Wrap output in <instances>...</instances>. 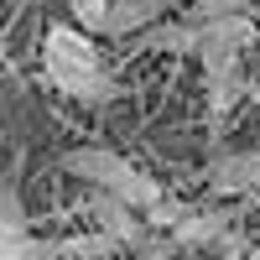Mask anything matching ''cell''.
<instances>
[{
	"label": "cell",
	"instance_id": "cell-13",
	"mask_svg": "<svg viewBox=\"0 0 260 260\" xmlns=\"http://www.w3.org/2000/svg\"><path fill=\"white\" fill-rule=\"evenodd\" d=\"M0 229L6 234H26V208H21V187L16 182L0 187ZM6 234H0V240H6Z\"/></svg>",
	"mask_w": 260,
	"mask_h": 260
},
{
	"label": "cell",
	"instance_id": "cell-4",
	"mask_svg": "<svg viewBox=\"0 0 260 260\" xmlns=\"http://www.w3.org/2000/svg\"><path fill=\"white\" fill-rule=\"evenodd\" d=\"M203 187L213 192V198L255 192L260 187V151H224V156H213L208 172H203Z\"/></svg>",
	"mask_w": 260,
	"mask_h": 260
},
{
	"label": "cell",
	"instance_id": "cell-10",
	"mask_svg": "<svg viewBox=\"0 0 260 260\" xmlns=\"http://www.w3.org/2000/svg\"><path fill=\"white\" fill-rule=\"evenodd\" d=\"M0 260H62V245L42 240V234H6L0 240Z\"/></svg>",
	"mask_w": 260,
	"mask_h": 260
},
{
	"label": "cell",
	"instance_id": "cell-9",
	"mask_svg": "<svg viewBox=\"0 0 260 260\" xmlns=\"http://www.w3.org/2000/svg\"><path fill=\"white\" fill-rule=\"evenodd\" d=\"M198 21H156V26H151L146 31V47H156V52H192V57H198Z\"/></svg>",
	"mask_w": 260,
	"mask_h": 260
},
{
	"label": "cell",
	"instance_id": "cell-15",
	"mask_svg": "<svg viewBox=\"0 0 260 260\" xmlns=\"http://www.w3.org/2000/svg\"><path fill=\"white\" fill-rule=\"evenodd\" d=\"M136 260H167V250H161V245H151V250H141Z\"/></svg>",
	"mask_w": 260,
	"mask_h": 260
},
{
	"label": "cell",
	"instance_id": "cell-7",
	"mask_svg": "<svg viewBox=\"0 0 260 260\" xmlns=\"http://www.w3.org/2000/svg\"><path fill=\"white\" fill-rule=\"evenodd\" d=\"M203 89H208V110L213 115H229L234 104L250 94V78L240 62H224V68H203Z\"/></svg>",
	"mask_w": 260,
	"mask_h": 260
},
{
	"label": "cell",
	"instance_id": "cell-5",
	"mask_svg": "<svg viewBox=\"0 0 260 260\" xmlns=\"http://www.w3.org/2000/svg\"><path fill=\"white\" fill-rule=\"evenodd\" d=\"M89 213H94L99 234H110V240H120V245H141V240H146L141 208H130V203L110 198V192H94V198H89Z\"/></svg>",
	"mask_w": 260,
	"mask_h": 260
},
{
	"label": "cell",
	"instance_id": "cell-1",
	"mask_svg": "<svg viewBox=\"0 0 260 260\" xmlns=\"http://www.w3.org/2000/svg\"><path fill=\"white\" fill-rule=\"evenodd\" d=\"M42 73H47V83L57 94L83 99V104H110L120 94V83L104 73V57L94 47V31L68 26V21L47 26V37H42Z\"/></svg>",
	"mask_w": 260,
	"mask_h": 260
},
{
	"label": "cell",
	"instance_id": "cell-16",
	"mask_svg": "<svg viewBox=\"0 0 260 260\" xmlns=\"http://www.w3.org/2000/svg\"><path fill=\"white\" fill-rule=\"evenodd\" d=\"M250 260H260V245H250Z\"/></svg>",
	"mask_w": 260,
	"mask_h": 260
},
{
	"label": "cell",
	"instance_id": "cell-6",
	"mask_svg": "<svg viewBox=\"0 0 260 260\" xmlns=\"http://www.w3.org/2000/svg\"><path fill=\"white\" fill-rule=\"evenodd\" d=\"M229 240V213H219V208H187L182 213V224L172 229V245L177 250H219Z\"/></svg>",
	"mask_w": 260,
	"mask_h": 260
},
{
	"label": "cell",
	"instance_id": "cell-2",
	"mask_svg": "<svg viewBox=\"0 0 260 260\" xmlns=\"http://www.w3.org/2000/svg\"><path fill=\"white\" fill-rule=\"evenodd\" d=\"M62 172L78 177L83 187H94V192H110V198L141 208V213H151V208L167 198L161 182H151L146 172H136V167H130L120 151H110V146H73V151H62Z\"/></svg>",
	"mask_w": 260,
	"mask_h": 260
},
{
	"label": "cell",
	"instance_id": "cell-8",
	"mask_svg": "<svg viewBox=\"0 0 260 260\" xmlns=\"http://www.w3.org/2000/svg\"><path fill=\"white\" fill-rule=\"evenodd\" d=\"M156 21H167V0H115L104 37H136V31H151Z\"/></svg>",
	"mask_w": 260,
	"mask_h": 260
},
{
	"label": "cell",
	"instance_id": "cell-11",
	"mask_svg": "<svg viewBox=\"0 0 260 260\" xmlns=\"http://www.w3.org/2000/svg\"><path fill=\"white\" fill-rule=\"evenodd\" d=\"M57 245H62V260H104L120 250V240H110V234H73V240H57Z\"/></svg>",
	"mask_w": 260,
	"mask_h": 260
},
{
	"label": "cell",
	"instance_id": "cell-12",
	"mask_svg": "<svg viewBox=\"0 0 260 260\" xmlns=\"http://www.w3.org/2000/svg\"><path fill=\"white\" fill-rule=\"evenodd\" d=\"M110 11H115V0H68V16L83 31H104L110 26Z\"/></svg>",
	"mask_w": 260,
	"mask_h": 260
},
{
	"label": "cell",
	"instance_id": "cell-3",
	"mask_svg": "<svg viewBox=\"0 0 260 260\" xmlns=\"http://www.w3.org/2000/svg\"><path fill=\"white\" fill-rule=\"evenodd\" d=\"M198 62L203 68H224L240 62L245 47L255 42V16H224V21H198Z\"/></svg>",
	"mask_w": 260,
	"mask_h": 260
},
{
	"label": "cell",
	"instance_id": "cell-14",
	"mask_svg": "<svg viewBox=\"0 0 260 260\" xmlns=\"http://www.w3.org/2000/svg\"><path fill=\"white\" fill-rule=\"evenodd\" d=\"M224 16H255V0H198L187 21H224Z\"/></svg>",
	"mask_w": 260,
	"mask_h": 260
}]
</instances>
